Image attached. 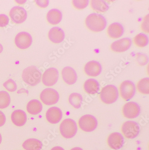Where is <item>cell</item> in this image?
<instances>
[{"instance_id":"1","label":"cell","mask_w":149,"mask_h":150,"mask_svg":"<svg viewBox=\"0 0 149 150\" xmlns=\"http://www.w3.org/2000/svg\"><path fill=\"white\" fill-rule=\"evenodd\" d=\"M85 24L89 30L94 32L103 31L107 26V20L103 16L92 13L86 18Z\"/></svg>"},{"instance_id":"2","label":"cell","mask_w":149,"mask_h":150,"mask_svg":"<svg viewBox=\"0 0 149 150\" xmlns=\"http://www.w3.org/2000/svg\"><path fill=\"white\" fill-rule=\"evenodd\" d=\"M41 72L36 67L32 66L25 69L22 74V78L25 83L32 86L38 84L41 81Z\"/></svg>"},{"instance_id":"3","label":"cell","mask_w":149,"mask_h":150,"mask_svg":"<svg viewBox=\"0 0 149 150\" xmlns=\"http://www.w3.org/2000/svg\"><path fill=\"white\" fill-rule=\"evenodd\" d=\"M119 93L117 87L114 85H108L102 89L100 93V98L105 104H112L118 98Z\"/></svg>"},{"instance_id":"4","label":"cell","mask_w":149,"mask_h":150,"mask_svg":"<svg viewBox=\"0 0 149 150\" xmlns=\"http://www.w3.org/2000/svg\"><path fill=\"white\" fill-rule=\"evenodd\" d=\"M60 131L64 138L67 139L73 138L77 133L76 122L71 119L64 120L60 124Z\"/></svg>"},{"instance_id":"5","label":"cell","mask_w":149,"mask_h":150,"mask_svg":"<svg viewBox=\"0 0 149 150\" xmlns=\"http://www.w3.org/2000/svg\"><path fill=\"white\" fill-rule=\"evenodd\" d=\"M98 121L95 117L91 115H85L79 120V128L84 132H91L96 129Z\"/></svg>"},{"instance_id":"6","label":"cell","mask_w":149,"mask_h":150,"mask_svg":"<svg viewBox=\"0 0 149 150\" xmlns=\"http://www.w3.org/2000/svg\"><path fill=\"white\" fill-rule=\"evenodd\" d=\"M140 126L135 121H127L122 125V131L127 139H133L138 135L140 133Z\"/></svg>"},{"instance_id":"7","label":"cell","mask_w":149,"mask_h":150,"mask_svg":"<svg viewBox=\"0 0 149 150\" xmlns=\"http://www.w3.org/2000/svg\"><path fill=\"white\" fill-rule=\"evenodd\" d=\"M40 98L42 102L46 105L56 104L59 99V94L57 91L51 88H47L40 93Z\"/></svg>"},{"instance_id":"8","label":"cell","mask_w":149,"mask_h":150,"mask_svg":"<svg viewBox=\"0 0 149 150\" xmlns=\"http://www.w3.org/2000/svg\"><path fill=\"white\" fill-rule=\"evenodd\" d=\"M119 91L122 98L125 101H129L135 94L136 86L133 82L127 80L120 85Z\"/></svg>"},{"instance_id":"9","label":"cell","mask_w":149,"mask_h":150,"mask_svg":"<svg viewBox=\"0 0 149 150\" xmlns=\"http://www.w3.org/2000/svg\"><path fill=\"white\" fill-rule=\"evenodd\" d=\"M141 112L139 105L135 102L127 103L123 107L122 113L124 117L129 119L137 118Z\"/></svg>"},{"instance_id":"10","label":"cell","mask_w":149,"mask_h":150,"mask_svg":"<svg viewBox=\"0 0 149 150\" xmlns=\"http://www.w3.org/2000/svg\"><path fill=\"white\" fill-rule=\"evenodd\" d=\"M59 78V72L57 69L51 67L46 70L42 77V82L47 86H52L56 84Z\"/></svg>"},{"instance_id":"11","label":"cell","mask_w":149,"mask_h":150,"mask_svg":"<svg viewBox=\"0 0 149 150\" xmlns=\"http://www.w3.org/2000/svg\"><path fill=\"white\" fill-rule=\"evenodd\" d=\"M15 43L17 47L20 49H27L32 43V38L29 33L25 32H20L16 36Z\"/></svg>"},{"instance_id":"12","label":"cell","mask_w":149,"mask_h":150,"mask_svg":"<svg viewBox=\"0 0 149 150\" xmlns=\"http://www.w3.org/2000/svg\"><path fill=\"white\" fill-rule=\"evenodd\" d=\"M10 16L13 23L20 24L26 21L27 12L24 8L16 6L12 8L10 12Z\"/></svg>"},{"instance_id":"13","label":"cell","mask_w":149,"mask_h":150,"mask_svg":"<svg viewBox=\"0 0 149 150\" xmlns=\"http://www.w3.org/2000/svg\"><path fill=\"white\" fill-rule=\"evenodd\" d=\"M107 142L110 148L114 150H119L122 147L124 144V138L120 133L114 132L109 135Z\"/></svg>"},{"instance_id":"14","label":"cell","mask_w":149,"mask_h":150,"mask_svg":"<svg viewBox=\"0 0 149 150\" xmlns=\"http://www.w3.org/2000/svg\"><path fill=\"white\" fill-rule=\"evenodd\" d=\"M132 45V41L129 38H124L114 42L111 45L112 51L117 53H122L128 50Z\"/></svg>"},{"instance_id":"15","label":"cell","mask_w":149,"mask_h":150,"mask_svg":"<svg viewBox=\"0 0 149 150\" xmlns=\"http://www.w3.org/2000/svg\"><path fill=\"white\" fill-rule=\"evenodd\" d=\"M62 116V111L58 107L50 108L46 112V119L50 123L52 124H56L59 123L61 120Z\"/></svg>"},{"instance_id":"16","label":"cell","mask_w":149,"mask_h":150,"mask_svg":"<svg viewBox=\"0 0 149 150\" xmlns=\"http://www.w3.org/2000/svg\"><path fill=\"white\" fill-rule=\"evenodd\" d=\"M84 71L89 76L96 77L101 72V65L96 61H91L85 65Z\"/></svg>"},{"instance_id":"17","label":"cell","mask_w":149,"mask_h":150,"mask_svg":"<svg viewBox=\"0 0 149 150\" xmlns=\"http://www.w3.org/2000/svg\"><path fill=\"white\" fill-rule=\"evenodd\" d=\"M61 74L63 80L68 85H73L77 81V74L72 67H64L62 69Z\"/></svg>"},{"instance_id":"18","label":"cell","mask_w":149,"mask_h":150,"mask_svg":"<svg viewBox=\"0 0 149 150\" xmlns=\"http://www.w3.org/2000/svg\"><path fill=\"white\" fill-rule=\"evenodd\" d=\"M49 39L54 43L58 44L63 42L65 38L64 32L59 27H53L48 34Z\"/></svg>"},{"instance_id":"19","label":"cell","mask_w":149,"mask_h":150,"mask_svg":"<svg viewBox=\"0 0 149 150\" xmlns=\"http://www.w3.org/2000/svg\"><path fill=\"white\" fill-rule=\"evenodd\" d=\"M11 119L13 124L21 127L24 125L27 122V114L22 110H15L12 113Z\"/></svg>"},{"instance_id":"20","label":"cell","mask_w":149,"mask_h":150,"mask_svg":"<svg viewBox=\"0 0 149 150\" xmlns=\"http://www.w3.org/2000/svg\"><path fill=\"white\" fill-rule=\"evenodd\" d=\"M107 32L108 36L112 38H118L122 36L124 29L122 24L118 23H114L109 25Z\"/></svg>"},{"instance_id":"21","label":"cell","mask_w":149,"mask_h":150,"mask_svg":"<svg viewBox=\"0 0 149 150\" xmlns=\"http://www.w3.org/2000/svg\"><path fill=\"white\" fill-rule=\"evenodd\" d=\"M84 88L85 91L89 94H96L99 91L100 86L96 79H89L85 82Z\"/></svg>"},{"instance_id":"22","label":"cell","mask_w":149,"mask_h":150,"mask_svg":"<svg viewBox=\"0 0 149 150\" xmlns=\"http://www.w3.org/2000/svg\"><path fill=\"white\" fill-rule=\"evenodd\" d=\"M62 18V13L58 9H52L47 13V20L49 23L52 25L58 24L61 21Z\"/></svg>"},{"instance_id":"23","label":"cell","mask_w":149,"mask_h":150,"mask_svg":"<svg viewBox=\"0 0 149 150\" xmlns=\"http://www.w3.org/2000/svg\"><path fill=\"white\" fill-rule=\"evenodd\" d=\"M43 109V106L41 102L37 99H33L29 101L27 106L28 112L31 115L38 114L41 112Z\"/></svg>"},{"instance_id":"24","label":"cell","mask_w":149,"mask_h":150,"mask_svg":"<svg viewBox=\"0 0 149 150\" xmlns=\"http://www.w3.org/2000/svg\"><path fill=\"white\" fill-rule=\"evenodd\" d=\"M42 146V142L35 139H28L22 144V147L26 150H41Z\"/></svg>"},{"instance_id":"25","label":"cell","mask_w":149,"mask_h":150,"mask_svg":"<svg viewBox=\"0 0 149 150\" xmlns=\"http://www.w3.org/2000/svg\"><path fill=\"white\" fill-rule=\"evenodd\" d=\"M91 5L93 10L98 12H105L109 9L108 4L102 0H92Z\"/></svg>"},{"instance_id":"26","label":"cell","mask_w":149,"mask_h":150,"mask_svg":"<svg viewBox=\"0 0 149 150\" xmlns=\"http://www.w3.org/2000/svg\"><path fill=\"white\" fill-rule=\"evenodd\" d=\"M83 98L80 94L77 93H73L70 95L69 102L71 106L76 109H79L81 107Z\"/></svg>"},{"instance_id":"27","label":"cell","mask_w":149,"mask_h":150,"mask_svg":"<svg viewBox=\"0 0 149 150\" xmlns=\"http://www.w3.org/2000/svg\"><path fill=\"white\" fill-rule=\"evenodd\" d=\"M134 42L135 44L138 47H145L149 43V38L145 34L139 33L135 37Z\"/></svg>"},{"instance_id":"28","label":"cell","mask_w":149,"mask_h":150,"mask_svg":"<svg viewBox=\"0 0 149 150\" xmlns=\"http://www.w3.org/2000/svg\"><path fill=\"white\" fill-rule=\"evenodd\" d=\"M149 79L148 77L143 78L138 82L137 88L138 91L143 94L149 93Z\"/></svg>"},{"instance_id":"29","label":"cell","mask_w":149,"mask_h":150,"mask_svg":"<svg viewBox=\"0 0 149 150\" xmlns=\"http://www.w3.org/2000/svg\"><path fill=\"white\" fill-rule=\"evenodd\" d=\"M11 103V97L9 93L5 91H0V109L7 108Z\"/></svg>"},{"instance_id":"30","label":"cell","mask_w":149,"mask_h":150,"mask_svg":"<svg viewBox=\"0 0 149 150\" xmlns=\"http://www.w3.org/2000/svg\"><path fill=\"white\" fill-rule=\"evenodd\" d=\"M3 86L6 90L11 92H15L17 88V86L15 81L11 79L6 81L3 84Z\"/></svg>"},{"instance_id":"31","label":"cell","mask_w":149,"mask_h":150,"mask_svg":"<svg viewBox=\"0 0 149 150\" xmlns=\"http://www.w3.org/2000/svg\"><path fill=\"white\" fill-rule=\"evenodd\" d=\"M89 2L88 0H82V1L74 0L72 1V4L76 9L78 10H82L86 8L89 4Z\"/></svg>"},{"instance_id":"32","label":"cell","mask_w":149,"mask_h":150,"mask_svg":"<svg viewBox=\"0 0 149 150\" xmlns=\"http://www.w3.org/2000/svg\"><path fill=\"white\" fill-rule=\"evenodd\" d=\"M137 61L140 65H145L148 62V57L145 54L138 53L137 54Z\"/></svg>"},{"instance_id":"33","label":"cell","mask_w":149,"mask_h":150,"mask_svg":"<svg viewBox=\"0 0 149 150\" xmlns=\"http://www.w3.org/2000/svg\"><path fill=\"white\" fill-rule=\"evenodd\" d=\"M141 29L144 32L149 33V15H146L141 24Z\"/></svg>"},{"instance_id":"34","label":"cell","mask_w":149,"mask_h":150,"mask_svg":"<svg viewBox=\"0 0 149 150\" xmlns=\"http://www.w3.org/2000/svg\"><path fill=\"white\" fill-rule=\"evenodd\" d=\"M9 22V18L6 15L4 14L0 15V27H6Z\"/></svg>"},{"instance_id":"35","label":"cell","mask_w":149,"mask_h":150,"mask_svg":"<svg viewBox=\"0 0 149 150\" xmlns=\"http://www.w3.org/2000/svg\"><path fill=\"white\" fill-rule=\"evenodd\" d=\"M36 3L40 7L45 8L48 5L49 1H37Z\"/></svg>"},{"instance_id":"36","label":"cell","mask_w":149,"mask_h":150,"mask_svg":"<svg viewBox=\"0 0 149 150\" xmlns=\"http://www.w3.org/2000/svg\"><path fill=\"white\" fill-rule=\"evenodd\" d=\"M6 121V117L3 112L0 111V127L4 125Z\"/></svg>"},{"instance_id":"37","label":"cell","mask_w":149,"mask_h":150,"mask_svg":"<svg viewBox=\"0 0 149 150\" xmlns=\"http://www.w3.org/2000/svg\"><path fill=\"white\" fill-rule=\"evenodd\" d=\"M51 150H65L62 147L60 146H56L53 147Z\"/></svg>"},{"instance_id":"38","label":"cell","mask_w":149,"mask_h":150,"mask_svg":"<svg viewBox=\"0 0 149 150\" xmlns=\"http://www.w3.org/2000/svg\"><path fill=\"white\" fill-rule=\"evenodd\" d=\"M70 150H83V149L79 147H76L72 148Z\"/></svg>"},{"instance_id":"39","label":"cell","mask_w":149,"mask_h":150,"mask_svg":"<svg viewBox=\"0 0 149 150\" xmlns=\"http://www.w3.org/2000/svg\"><path fill=\"white\" fill-rule=\"evenodd\" d=\"M3 47L2 46V45L0 44V53H1V52L3 51Z\"/></svg>"},{"instance_id":"40","label":"cell","mask_w":149,"mask_h":150,"mask_svg":"<svg viewBox=\"0 0 149 150\" xmlns=\"http://www.w3.org/2000/svg\"><path fill=\"white\" fill-rule=\"evenodd\" d=\"M1 141H2V137H1V134L0 133V144H1Z\"/></svg>"}]
</instances>
